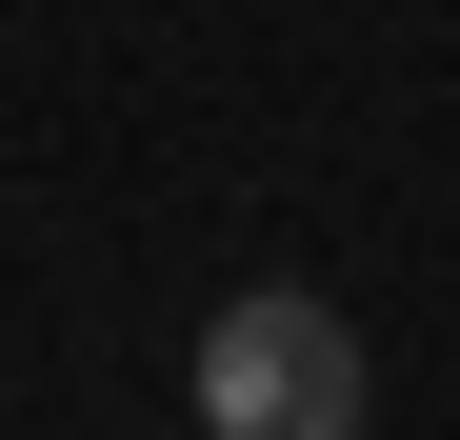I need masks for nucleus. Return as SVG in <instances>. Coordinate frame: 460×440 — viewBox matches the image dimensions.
<instances>
[{
    "instance_id": "f257e3e1",
    "label": "nucleus",
    "mask_w": 460,
    "mask_h": 440,
    "mask_svg": "<svg viewBox=\"0 0 460 440\" xmlns=\"http://www.w3.org/2000/svg\"><path fill=\"white\" fill-rule=\"evenodd\" d=\"M200 440H360V321L321 280H241L200 321Z\"/></svg>"
}]
</instances>
